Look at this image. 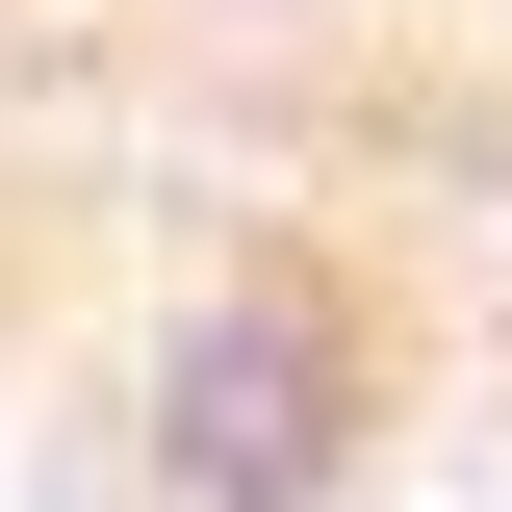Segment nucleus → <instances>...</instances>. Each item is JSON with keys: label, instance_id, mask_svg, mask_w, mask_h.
Masks as SVG:
<instances>
[{"label": "nucleus", "instance_id": "1", "mask_svg": "<svg viewBox=\"0 0 512 512\" xmlns=\"http://www.w3.org/2000/svg\"><path fill=\"white\" fill-rule=\"evenodd\" d=\"M0 512H512V231L0 103Z\"/></svg>", "mask_w": 512, "mask_h": 512}]
</instances>
